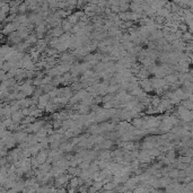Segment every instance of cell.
<instances>
[{
    "mask_svg": "<svg viewBox=\"0 0 193 193\" xmlns=\"http://www.w3.org/2000/svg\"><path fill=\"white\" fill-rule=\"evenodd\" d=\"M111 9H112V11H113V13H117V14L121 13V10H120V6H111Z\"/></svg>",
    "mask_w": 193,
    "mask_h": 193,
    "instance_id": "cell-10",
    "label": "cell"
},
{
    "mask_svg": "<svg viewBox=\"0 0 193 193\" xmlns=\"http://www.w3.org/2000/svg\"><path fill=\"white\" fill-rule=\"evenodd\" d=\"M24 118H25V115L23 114L22 109H18L16 112H13V114H11V117H10V119L13 120V122H16V123H20L22 120Z\"/></svg>",
    "mask_w": 193,
    "mask_h": 193,
    "instance_id": "cell-1",
    "label": "cell"
},
{
    "mask_svg": "<svg viewBox=\"0 0 193 193\" xmlns=\"http://www.w3.org/2000/svg\"><path fill=\"white\" fill-rule=\"evenodd\" d=\"M131 124L134 126V128H142L143 124H145V120H142V119L140 118H134L132 121H131Z\"/></svg>",
    "mask_w": 193,
    "mask_h": 193,
    "instance_id": "cell-3",
    "label": "cell"
},
{
    "mask_svg": "<svg viewBox=\"0 0 193 193\" xmlns=\"http://www.w3.org/2000/svg\"><path fill=\"white\" fill-rule=\"evenodd\" d=\"M69 186L70 187H78L79 186V176H72L69 181Z\"/></svg>",
    "mask_w": 193,
    "mask_h": 193,
    "instance_id": "cell-4",
    "label": "cell"
},
{
    "mask_svg": "<svg viewBox=\"0 0 193 193\" xmlns=\"http://www.w3.org/2000/svg\"><path fill=\"white\" fill-rule=\"evenodd\" d=\"M120 10H121V11H129V10H130V2L121 4V5H120Z\"/></svg>",
    "mask_w": 193,
    "mask_h": 193,
    "instance_id": "cell-7",
    "label": "cell"
},
{
    "mask_svg": "<svg viewBox=\"0 0 193 193\" xmlns=\"http://www.w3.org/2000/svg\"><path fill=\"white\" fill-rule=\"evenodd\" d=\"M97 191H98V189H97V187H96V186H95L94 184L91 185V186L88 187V192H89V193H92V192H97Z\"/></svg>",
    "mask_w": 193,
    "mask_h": 193,
    "instance_id": "cell-9",
    "label": "cell"
},
{
    "mask_svg": "<svg viewBox=\"0 0 193 193\" xmlns=\"http://www.w3.org/2000/svg\"><path fill=\"white\" fill-rule=\"evenodd\" d=\"M60 43V40L59 37H57V36H53L52 39L50 40V42H49V46L50 48H55L58 44Z\"/></svg>",
    "mask_w": 193,
    "mask_h": 193,
    "instance_id": "cell-6",
    "label": "cell"
},
{
    "mask_svg": "<svg viewBox=\"0 0 193 193\" xmlns=\"http://www.w3.org/2000/svg\"><path fill=\"white\" fill-rule=\"evenodd\" d=\"M61 27L63 28V31L65 32H70L71 33V29H72V27L74 25L68 20L67 18H65V19H62V23H61Z\"/></svg>",
    "mask_w": 193,
    "mask_h": 193,
    "instance_id": "cell-2",
    "label": "cell"
},
{
    "mask_svg": "<svg viewBox=\"0 0 193 193\" xmlns=\"http://www.w3.org/2000/svg\"><path fill=\"white\" fill-rule=\"evenodd\" d=\"M67 19L69 20V22H70V23H71V24H72V25H76V24H78V22H79V18L76 16L74 13H72V14H70V15L67 17Z\"/></svg>",
    "mask_w": 193,
    "mask_h": 193,
    "instance_id": "cell-5",
    "label": "cell"
},
{
    "mask_svg": "<svg viewBox=\"0 0 193 193\" xmlns=\"http://www.w3.org/2000/svg\"><path fill=\"white\" fill-rule=\"evenodd\" d=\"M27 97V95H26L25 93L23 92H17V94H16V100L17 101H20V100H24V98H26Z\"/></svg>",
    "mask_w": 193,
    "mask_h": 193,
    "instance_id": "cell-8",
    "label": "cell"
}]
</instances>
